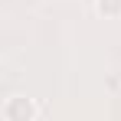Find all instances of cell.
<instances>
[{"mask_svg":"<svg viewBox=\"0 0 121 121\" xmlns=\"http://www.w3.org/2000/svg\"><path fill=\"white\" fill-rule=\"evenodd\" d=\"M3 115H7V121H30L33 118V108H30V101L23 98V95H13V98L7 101Z\"/></svg>","mask_w":121,"mask_h":121,"instance_id":"1","label":"cell"}]
</instances>
